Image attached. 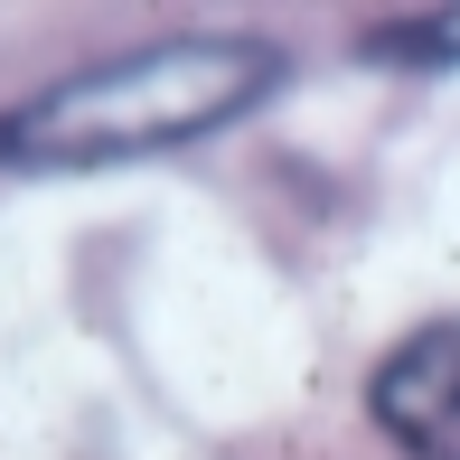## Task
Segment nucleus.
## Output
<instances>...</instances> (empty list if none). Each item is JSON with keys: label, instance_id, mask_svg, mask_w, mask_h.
<instances>
[{"label": "nucleus", "instance_id": "f03ea898", "mask_svg": "<svg viewBox=\"0 0 460 460\" xmlns=\"http://www.w3.org/2000/svg\"><path fill=\"white\" fill-rule=\"evenodd\" d=\"M367 413L404 460H460V320H432L367 376Z\"/></svg>", "mask_w": 460, "mask_h": 460}, {"label": "nucleus", "instance_id": "f257e3e1", "mask_svg": "<svg viewBox=\"0 0 460 460\" xmlns=\"http://www.w3.org/2000/svg\"><path fill=\"white\" fill-rule=\"evenodd\" d=\"M282 85L263 38H151L0 113V170H122L244 122Z\"/></svg>", "mask_w": 460, "mask_h": 460}, {"label": "nucleus", "instance_id": "7ed1b4c3", "mask_svg": "<svg viewBox=\"0 0 460 460\" xmlns=\"http://www.w3.org/2000/svg\"><path fill=\"white\" fill-rule=\"evenodd\" d=\"M367 48L376 57H460V10H442V19H394V29H376Z\"/></svg>", "mask_w": 460, "mask_h": 460}]
</instances>
